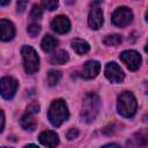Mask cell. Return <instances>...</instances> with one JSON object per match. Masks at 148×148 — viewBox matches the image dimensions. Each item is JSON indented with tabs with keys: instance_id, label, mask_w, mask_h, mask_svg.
<instances>
[{
	"instance_id": "6da1fadb",
	"label": "cell",
	"mask_w": 148,
	"mask_h": 148,
	"mask_svg": "<svg viewBox=\"0 0 148 148\" xmlns=\"http://www.w3.org/2000/svg\"><path fill=\"white\" fill-rule=\"evenodd\" d=\"M101 101L99 97L94 92H88L83 97L82 102V111H81V118L86 123H92L99 111Z\"/></svg>"
},
{
	"instance_id": "7a4b0ae2",
	"label": "cell",
	"mask_w": 148,
	"mask_h": 148,
	"mask_svg": "<svg viewBox=\"0 0 148 148\" xmlns=\"http://www.w3.org/2000/svg\"><path fill=\"white\" fill-rule=\"evenodd\" d=\"M47 117L50 123L56 127H59L62 123H65L68 118V109L65 101L62 99L53 101L52 104L50 105Z\"/></svg>"
},
{
	"instance_id": "3957f363",
	"label": "cell",
	"mask_w": 148,
	"mask_h": 148,
	"mask_svg": "<svg viewBox=\"0 0 148 148\" xmlns=\"http://www.w3.org/2000/svg\"><path fill=\"white\" fill-rule=\"evenodd\" d=\"M118 112L126 118H131L136 112L138 103L134 97V95L130 91H124L118 97Z\"/></svg>"
},
{
	"instance_id": "277c9868",
	"label": "cell",
	"mask_w": 148,
	"mask_h": 148,
	"mask_svg": "<svg viewBox=\"0 0 148 148\" xmlns=\"http://www.w3.org/2000/svg\"><path fill=\"white\" fill-rule=\"evenodd\" d=\"M21 54L23 58V66L28 74H34L39 68V57L37 52L28 45H24L21 50Z\"/></svg>"
},
{
	"instance_id": "5b68a950",
	"label": "cell",
	"mask_w": 148,
	"mask_h": 148,
	"mask_svg": "<svg viewBox=\"0 0 148 148\" xmlns=\"http://www.w3.org/2000/svg\"><path fill=\"white\" fill-rule=\"evenodd\" d=\"M112 22L114 25L123 28L128 25L133 20V13L127 7H118L112 14Z\"/></svg>"
},
{
	"instance_id": "8992f818",
	"label": "cell",
	"mask_w": 148,
	"mask_h": 148,
	"mask_svg": "<svg viewBox=\"0 0 148 148\" xmlns=\"http://www.w3.org/2000/svg\"><path fill=\"white\" fill-rule=\"evenodd\" d=\"M121 61L130 71H136L141 65V56L134 50H126L120 54Z\"/></svg>"
},
{
	"instance_id": "52a82bcc",
	"label": "cell",
	"mask_w": 148,
	"mask_h": 148,
	"mask_svg": "<svg viewBox=\"0 0 148 148\" xmlns=\"http://www.w3.org/2000/svg\"><path fill=\"white\" fill-rule=\"evenodd\" d=\"M105 76L109 81H111L112 83H119L124 80L125 74L123 72V69L116 64V62H108L105 66Z\"/></svg>"
},
{
	"instance_id": "ba28073f",
	"label": "cell",
	"mask_w": 148,
	"mask_h": 148,
	"mask_svg": "<svg viewBox=\"0 0 148 148\" xmlns=\"http://www.w3.org/2000/svg\"><path fill=\"white\" fill-rule=\"evenodd\" d=\"M17 81L10 76H3L1 79V96L5 99H10L17 89Z\"/></svg>"
},
{
	"instance_id": "9c48e42d",
	"label": "cell",
	"mask_w": 148,
	"mask_h": 148,
	"mask_svg": "<svg viewBox=\"0 0 148 148\" xmlns=\"http://www.w3.org/2000/svg\"><path fill=\"white\" fill-rule=\"evenodd\" d=\"M51 28L58 34H66L71 29V22L66 16L59 15V16H57L52 20Z\"/></svg>"
},
{
	"instance_id": "30bf717a",
	"label": "cell",
	"mask_w": 148,
	"mask_h": 148,
	"mask_svg": "<svg viewBox=\"0 0 148 148\" xmlns=\"http://www.w3.org/2000/svg\"><path fill=\"white\" fill-rule=\"evenodd\" d=\"M104 22V18H103V13L102 10L98 8V7H94L90 12H89V15H88V24L91 29L94 30H97L102 27Z\"/></svg>"
},
{
	"instance_id": "8fae6325",
	"label": "cell",
	"mask_w": 148,
	"mask_h": 148,
	"mask_svg": "<svg viewBox=\"0 0 148 148\" xmlns=\"http://www.w3.org/2000/svg\"><path fill=\"white\" fill-rule=\"evenodd\" d=\"M101 69V65L98 61L96 60H89L83 65V69H82V76L86 79H92L96 77L97 74L99 73Z\"/></svg>"
},
{
	"instance_id": "7c38bea8",
	"label": "cell",
	"mask_w": 148,
	"mask_h": 148,
	"mask_svg": "<svg viewBox=\"0 0 148 148\" xmlns=\"http://www.w3.org/2000/svg\"><path fill=\"white\" fill-rule=\"evenodd\" d=\"M127 145L134 147H148V130H140L134 133Z\"/></svg>"
},
{
	"instance_id": "4fadbf2b",
	"label": "cell",
	"mask_w": 148,
	"mask_h": 148,
	"mask_svg": "<svg viewBox=\"0 0 148 148\" xmlns=\"http://www.w3.org/2000/svg\"><path fill=\"white\" fill-rule=\"evenodd\" d=\"M39 141L43 146L46 147H56L59 143V136L56 132L44 131L39 134Z\"/></svg>"
},
{
	"instance_id": "5bb4252c",
	"label": "cell",
	"mask_w": 148,
	"mask_h": 148,
	"mask_svg": "<svg viewBox=\"0 0 148 148\" xmlns=\"http://www.w3.org/2000/svg\"><path fill=\"white\" fill-rule=\"evenodd\" d=\"M0 28H1V39L3 42L13 39V37L15 36V28L10 21L2 18L0 21Z\"/></svg>"
},
{
	"instance_id": "9a60e30c",
	"label": "cell",
	"mask_w": 148,
	"mask_h": 148,
	"mask_svg": "<svg viewBox=\"0 0 148 148\" xmlns=\"http://www.w3.org/2000/svg\"><path fill=\"white\" fill-rule=\"evenodd\" d=\"M71 45H72L73 50H74L77 54H84V53H87V52L90 50L89 44H88L86 40L80 39V38H74V39H72Z\"/></svg>"
},
{
	"instance_id": "2e32d148",
	"label": "cell",
	"mask_w": 148,
	"mask_h": 148,
	"mask_svg": "<svg viewBox=\"0 0 148 148\" xmlns=\"http://www.w3.org/2000/svg\"><path fill=\"white\" fill-rule=\"evenodd\" d=\"M21 126H22L23 130L31 132V131H34V130L36 128L37 121H36V119L34 118L32 114L27 113V114H24V116L21 118Z\"/></svg>"
},
{
	"instance_id": "e0dca14e",
	"label": "cell",
	"mask_w": 148,
	"mask_h": 148,
	"mask_svg": "<svg viewBox=\"0 0 148 148\" xmlns=\"http://www.w3.org/2000/svg\"><path fill=\"white\" fill-rule=\"evenodd\" d=\"M57 45H58V40L54 37H52L51 35H46L43 38L42 44H40L43 51H45V52H52L57 47Z\"/></svg>"
},
{
	"instance_id": "ac0fdd59",
	"label": "cell",
	"mask_w": 148,
	"mask_h": 148,
	"mask_svg": "<svg viewBox=\"0 0 148 148\" xmlns=\"http://www.w3.org/2000/svg\"><path fill=\"white\" fill-rule=\"evenodd\" d=\"M68 61V53L64 50L57 51L52 57H51V62L54 65H62Z\"/></svg>"
},
{
	"instance_id": "d6986e66",
	"label": "cell",
	"mask_w": 148,
	"mask_h": 148,
	"mask_svg": "<svg viewBox=\"0 0 148 148\" xmlns=\"http://www.w3.org/2000/svg\"><path fill=\"white\" fill-rule=\"evenodd\" d=\"M103 43L108 46H117L121 43V36L120 35H108L104 39H103Z\"/></svg>"
},
{
	"instance_id": "ffe728a7",
	"label": "cell",
	"mask_w": 148,
	"mask_h": 148,
	"mask_svg": "<svg viewBox=\"0 0 148 148\" xmlns=\"http://www.w3.org/2000/svg\"><path fill=\"white\" fill-rule=\"evenodd\" d=\"M60 77H61V73L59 71H56V69L50 71L49 74H47V83H49V86L50 87L56 86L59 82Z\"/></svg>"
},
{
	"instance_id": "44dd1931",
	"label": "cell",
	"mask_w": 148,
	"mask_h": 148,
	"mask_svg": "<svg viewBox=\"0 0 148 148\" xmlns=\"http://www.w3.org/2000/svg\"><path fill=\"white\" fill-rule=\"evenodd\" d=\"M42 6L46 10H54L58 7V0H42Z\"/></svg>"
},
{
	"instance_id": "7402d4cb",
	"label": "cell",
	"mask_w": 148,
	"mask_h": 148,
	"mask_svg": "<svg viewBox=\"0 0 148 148\" xmlns=\"http://www.w3.org/2000/svg\"><path fill=\"white\" fill-rule=\"evenodd\" d=\"M27 31H28V34H29L31 37H36V36L40 32V25L37 24V23H31V24H29Z\"/></svg>"
},
{
	"instance_id": "603a6c76",
	"label": "cell",
	"mask_w": 148,
	"mask_h": 148,
	"mask_svg": "<svg viewBox=\"0 0 148 148\" xmlns=\"http://www.w3.org/2000/svg\"><path fill=\"white\" fill-rule=\"evenodd\" d=\"M42 15H43V12H42L40 7H39V6H37V5L32 6V9H31L30 16H31L34 20H37V18H40V17H42Z\"/></svg>"
},
{
	"instance_id": "cb8c5ba5",
	"label": "cell",
	"mask_w": 148,
	"mask_h": 148,
	"mask_svg": "<svg viewBox=\"0 0 148 148\" xmlns=\"http://www.w3.org/2000/svg\"><path fill=\"white\" fill-rule=\"evenodd\" d=\"M66 136H67L68 140L76 139L79 136V130H76V128H69L68 132H67V134H66Z\"/></svg>"
},
{
	"instance_id": "d4e9b609",
	"label": "cell",
	"mask_w": 148,
	"mask_h": 148,
	"mask_svg": "<svg viewBox=\"0 0 148 148\" xmlns=\"http://www.w3.org/2000/svg\"><path fill=\"white\" fill-rule=\"evenodd\" d=\"M27 110H28L29 113H37V112H39V105H38V103L32 102V103L28 106Z\"/></svg>"
},
{
	"instance_id": "484cf974",
	"label": "cell",
	"mask_w": 148,
	"mask_h": 148,
	"mask_svg": "<svg viewBox=\"0 0 148 148\" xmlns=\"http://www.w3.org/2000/svg\"><path fill=\"white\" fill-rule=\"evenodd\" d=\"M27 3H28V0H18L17 1V12H20V13L24 12Z\"/></svg>"
},
{
	"instance_id": "4316f807",
	"label": "cell",
	"mask_w": 148,
	"mask_h": 148,
	"mask_svg": "<svg viewBox=\"0 0 148 148\" xmlns=\"http://www.w3.org/2000/svg\"><path fill=\"white\" fill-rule=\"evenodd\" d=\"M1 116H2V120H1V132H2L3 127H5V113H3V111H1Z\"/></svg>"
},
{
	"instance_id": "83f0119b",
	"label": "cell",
	"mask_w": 148,
	"mask_h": 148,
	"mask_svg": "<svg viewBox=\"0 0 148 148\" xmlns=\"http://www.w3.org/2000/svg\"><path fill=\"white\" fill-rule=\"evenodd\" d=\"M9 2H10V0H1V1H0V5H1V6H6V5L9 3Z\"/></svg>"
},
{
	"instance_id": "f1b7e54d",
	"label": "cell",
	"mask_w": 148,
	"mask_h": 148,
	"mask_svg": "<svg viewBox=\"0 0 148 148\" xmlns=\"http://www.w3.org/2000/svg\"><path fill=\"white\" fill-rule=\"evenodd\" d=\"M64 1H65L67 5H69V6H71V5H73V3L75 2V0H64Z\"/></svg>"
},
{
	"instance_id": "f546056e",
	"label": "cell",
	"mask_w": 148,
	"mask_h": 148,
	"mask_svg": "<svg viewBox=\"0 0 148 148\" xmlns=\"http://www.w3.org/2000/svg\"><path fill=\"white\" fill-rule=\"evenodd\" d=\"M145 50H146V52H148V40H147V44H146V47H145Z\"/></svg>"
},
{
	"instance_id": "4dcf8cb0",
	"label": "cell",
	"mask_w": 148,
	"mask_h": 148,
	"mask_svg": "<svg viewBox=\"0 0 148 148\" xmlns=\"http://www.w3.org/2000/svg\"><path fill=\"white\" fill-rule=\"evenodd\" d=\"M146 20H147V22H148V12L146 13Z\"/></svg>"
}]
</instances>
